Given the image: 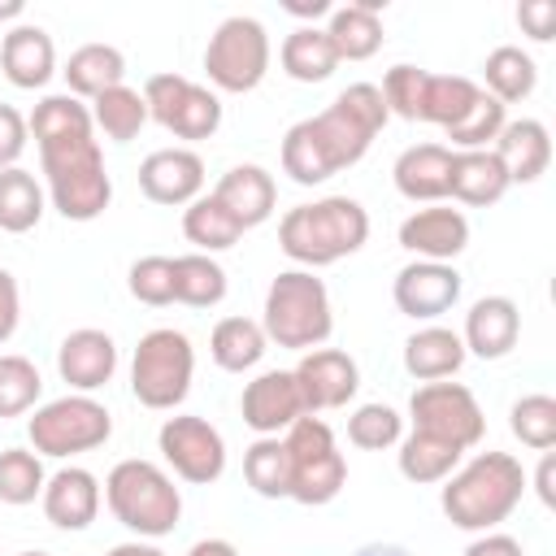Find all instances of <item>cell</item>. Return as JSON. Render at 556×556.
Masks as SVG:
<instances>
[{
    "instance_id": "obj_1",
    "label": "cell",
    "mask_w": 556,
    "mask_h": 556,
    "mask_svg": "<svg viewBox=\"0 0 556 556\" xmlns=\"http://www.w3.org/2000/svg\"><path fill=\"white\" fill-rule=\"evenodd\" d=\"M526 495V469L508 452H478L469 465L443 478V517L456 530H495Z\"/></svg>"
},
{
    "instance_id": "obj_2",
    "label": "cell",
    "mask_w": 556,
    "mask_h": 556,
    "mask_svg": "<svg viewBox=\"0 0 556 556\" xmlns=\"http://www.w3.org/2000/svg\"><path fill=\"white\" fill-rule=\"evenodd\" d=\"M365 239H369V213L352 195H326L300 204L278 222V248L304 269L334 265L361 252Z\"/></svg>"
},
{
    "instance_id": "obj_3",
    "label": "cell",
    "mask_w": 556,
    "mask_h": 556,
    "mask_svg": "<svg viewBox=\"0 0 556 556\" xmlns=\"http://www.w3.org/2000/svg\"><path fill=\"white\" fill-rule=\"evenodd\" d=\"M39 161H43V174H48L52 208L65 222H96L109 208L113 182H109V169H104L96 130L43 139L39 143Z\"/></svg>"
},
{
    "instance_id": "obj_4",
    "label": "cell",
    "mask_w": 556,
    "mask_h": 556,
    "mask_svg": "<svg viewBox=\"0 0 556 556\" xmlns=\"http://www.w3.org/2000/svg\"><path fill=\"white\" fill-rule=\"evenodd\" d=\"M265 339L291 352H313L330 339V291L313 269H282L265 291Z\"/></svg>"
},
{
    "instance_id": "obj_5",
    "label": "cell",
    "mask_w": 556,
    "mask_h": 556,
    "mask_svg": "<svg viewBox=\"0 0 556 556\" xmlns=\"http://www.w3.org/2000/svg\"><path fill=\"white\" fill-rule=\"evenodd\" d=\"M104 500L109 513L139 539H161L182 517V495L174 478L152 460H117L104 478Z\"/></svg>"
},
{
    "instance_id": "obj_6",
    "label": "cell",
    "mask_w": 556,
    "mask_h": 556,
    "mask_svg": "<svg viewBox=\"0 0 556 556\" xmlns=\"http://www.w3.org/2000/svg\"><path fill=\"white\" fill-rule=\"evenodd\" d=\"M387 117L391 113L382 104V91L374 83H352V87H343L334 96L330 109H321L317 117H308V126H313V135H317L330 169L339 174V169L356 165L369 152V143L378 139V130L387 126Z\"/></svg>"
},
{
    "instance_id": "obj_7",
    "label": "cell",
    "mask_w": 556,
    "mask_h": 556,
    "mask_svg": "<svg viewBox=\"0 0 556 556\" xmlns=\"http://www.w3.org/2000/svg\"><path fill=\"white\" fill-rule=\"evenodd\" d=\"M191 374H195V352H191V339L182 330H148L135 348V361H130V391L143 408H174L187 400L191 391Z\"/></svg>"
},
{
    "instance_id": "obj_8",
    "label": "cell",
    "mask_w": 556,
    "mask_h": 556,
    "mask_svg": "<svg viewBox=\"0 0 556 556\" xmlns=\"http://www.w3.org/2000/svg\"><path fill=\"white\" fill-rule=\"evenodd\" d=\"M282 443H287V460H291V495L287 500L317 508V504H330L348 486V460L334 447V434L321 417L291 421Z\"/></svg>"
},
{
    "instance_id": "obj_9",
    "label": "cell",
    "mask_w": 556,
    "mask_h": 556,
    "mask_svg": "<svg viewBox=\"0 0 556 556\" xmlns=\"http://www.w3.org/2000/svg\"><path fill=\"white\" fill-rule=\"evenodd\" d=\"M30 447L35 456H83L91 447H100L113 434V417L100 400L91 395H61L43 408H35V417L26 421Z\"/></svg>"
},
{
    "instance_id": "obj_10",
    "label": "cell",
    "mask_w": 556,
    "mask_h": 556,
    "mask_svg": "<svg viewBox=\"0 0 556 556\" xmlns=\"http://www.w3.org/2000/svg\"><path fill=\"white\" fill-rule=\"evenodd\" d=\"M269 70V35L256 17H226L208 48H204V74L217 91H230V96H243L252 87H261Z\"/></svg>"
},
{
    "instance_id": "obj_11",
    "label": "cell",
    "mask_w": 556,
    "mask_h": 556,
    "mask_svg": "<svg viewBox=\"0 0 556 556\" xmlns=\"http://www.w3.org/2000/svg\"><path fill=\"white\" fill-rule=\"evenodd\" d=\"M408 417H413V430L434 434V439H443L460 452L478 447L482 434H486L482 404L460 382H421L408 400Z\"/></svg>"
},
{
    "instance_id": "obj_12",
    "label": "cell",
    "mask_w": 556,
    "mask_h": 556,
    "mask_svg": "<svg viewBox=\"0 0 556 556\" xmlns=\"http://www.w3.org/2000/svg\"><path fill=\"white\" fill-rule=\"evenodd\" d=\"M143 104L148 117L178 139H213L222 126V100L182 74H152L143 83Z\"/></svg>"
},
{
    "instance_id": "obj_13",
    "label": "cell",
    "mask_w": 556,
    "mask_h": 556,
    "mask_svg": "<svg viewBox=\"0 0 556 556\" xmlns=\"http://www.w3.org/2000/svg\"><path fill=\"white\" fill-rule=\"evenodd\" d=\"M156 443H161L165 465H169L182 482L208 486V482H217L222 469H226V443H222L217 426H208L204 417H191V413L169 417V421L161 426Z\"/></svg>"
},
{
    "instance_id": "obj_14",
    "label": "cell",
    "mask_w": 556,
    "mask_h": 556,
    "mask_svg": "<svg viewBox=\"0 0 556 556\" xmlns=\"http://www.w3.org/2000/svg\"><path fill=\"white\" fill-rule=\"evenodd\" d=\"M295 378V391H300V404H304V417H317L326 408H343L356 387H361V369L348 352L339 348H313L300 356V365L291 369Z\"/></svg>"
},
{
    "instance_id": "obj_15",
    "label": "cell",
    "mask_w": 556,
    "mask_h": 556,
    "mask_svg": "<svg viewBox=\"0 0 556 556\" xmlns=\"http://www.w3.org/2000/svg\"><path fill=\"white\" fill-rule=\"evenodd\" d=\"M395 308L413 321H430V317H443L456 300H460V274L443 261H413L395 274Z\"/></svg>"
},
{
    "instance_id": "obj_16",
    "label": "cell",
    "mask_w": 556,
    "mask_h": 556,
    "mask_svg": "<svg viewBox=\"0 0 556 556\" xmlns=\"http://www.w3.org/2000/svg\"><path fill=\"white\" fill-rule=\"evenodd\" d=\"M239 413H243V426L256 430V434H282L291 421L304 417V404H300V391H295V378L291 369H265L256 374L243 395H239Z\"/></svg>"
},
{
    "instance_id": "obj_17",
    "label": "cell",
    "mask_w": 556,
    "mask_h": 556,
    "mask_svg": "<svg viewBox=\"0 0 556 556\" xmlns=\"http://www.w3.org/2000/svg\"><path fill=\"white\" fill-rule=\"evenodd\" d=\"M139 187L152 204H191L204 187V161L191 148H161L143 156L139 165Z\"/></svg>"
},
{
    "instance_id": "obj_18",
    "label": "cell",
    "mask_w": 556,
    "mask_h": 556,
    "mask_svg": "<svg viewBox=\"0 0 556 556\" xmlns=\"http://www.w3.org/2000/svg\"><path fill=\"white\" fill-rule=\"evenodd\" d=\"M400 248L417 261H452L469 248V222L460 208H417L400 222Z\"/></svg>"
},
{
    "instance_id": "obj_19",
    "label": "cell",
    "mask_w": 556,
    "mask_h": 556,
    "mask_svg": "<svg viewBox=\"0 0 556 556\" xmlns=\"http://www.w3.org/2000/svg\"><path fill=\"white\" fill-rule=\"evenodd\" d=\"M39 500H43V517L56 530H87L96 521V513H100V482H96L91 469L65 465L43 482Z\"/></svg>"
},
{
    "instance_id": "obj_20",
    "label": "cell",
    "mask_w": 556,
    "mask_h": 556,
    "mask_svg": "<svg viewBox=\"0 0 556 556\" xmlns=\"http://www.w3.org/2000/svg\"><path fill=\"white\" fill-rule=\"evenodd\" d=\"M517 334H521V313L508 295H482L469 313H465V352L482 356V361H500L517 348Z\"/></svg>"
},
{
    "instance_id": "obj_21",
    "label": "cell",
    "mask_w": 556,
    "mask_h": 556,
    "mask_svg": "<svg viewBox=\"0 0 556 556\" xmlns=\"http://www.w3.org/2000/svg\"><path fill=\"white\" fill-rule=\"evenodd\" d=\"M56 369H61V378L74 391L87 395V391H96V387H104L113 378V369H117V343L104 330H91V326L87 330H74L56 348Z\"/></svg>"
},
{
    "instance_id": "obj_22",
    "label": "cell",
    "mask_w": 556,
    "mask_h": 556,
    "mask_svg": "<svg viewBox=\"0 0 556 556\" xmlns=\"http://www.w3.org/2000/svg\"><path fill=\"white\" fill-rule=\"evenodd\" d=\"M0 70L13 87L22 91H35L43 87L52 74H56V48H52V35L43 26H13L4 39H0Z\"/></svg>"
},
{
    "instance_id": "obj_23",
    "label": "cell",
    "mask_w": 556,
    "mask_h": 556,
    "mask_svg": "<svg viewBox=\"0 0 556 556\" xmlns=\"http://www.w3.org/2000/svg\"><path fill=\"white\" fill-rule=\"evenodd\" d=\"M491 152L500 156L508 182H534L547 174L552 165V135L543 122L534 117H517V122H504V130L495 135Z\"/></svg>"
},
{
    "instance_id": "obj_24",
    "label": "cell",
    "mask_w": 556,
    "mask_h": 556,
    "mask_svg": "<svg viewBox=\"0 0 556 556\" xmlns=\"http://www.w3.org/2000/svg\"><path fill=\"white\" fill-rule=\"evenodd\" d=\"M395 191L413 204H434L447 195V178H452V148L443 143H413L395 156L391 165Z\"/></svg>"
},
{
    "instance_id": "obj_25",
    "label": "cell",
    "mask_w": 556,
    "mask_h": 556,
    "mask_svg": "<svg viewBox=\"0 0 556 556\" xmlns=\"http://www.w3.org/2000/svg\"><path fill=\"white\" fill-rule=\"evenodd\" d=\"M213 200H222V208H230V217L243 230H252V226L269 222V213L278 204V187H274L269 169H261V165H235V169L222 174Z\"/></svg>"
},
{
    "instance_id": "obj_26",
    "label": "cell",
    "mask_w": 556,
    "mask_h": 556,
    "mask_svg": "<svg viewBox=\"0 0 556 556\" xmlns=\"http://www.w3.org/2000/svg\"><path fill=\"white\" fill-rule=\"evenodd\" d=\"M378 9H387V0H352L343 9H330L326 39H330L339 61H369L382 48V17H378Z\"/></svg>"
},
{
    "instance_id": "obj_27",
    "label": "cell",
    "mask_w": 556,
    "mask_h": 556,
    "mask_svg": "<svg viewBox=\"0 0 556 556\" xmlns=\"http://www.w3.org/2000/svg\"><path fill=\"white\" fill-rule=\"evenodd\" d=\"M508 174L500 165V156L491 148L482 152H452V178H447V195L469 204V208H486L508 191Z\"/></svg>"
},
{
    "instance_id": "obj_28",
    "label": "cell",
    "mask_w": 556,
    "mask_h": 556,
    "mask_svg": "<svg viewBox=\"0 0 556 556\" xmlns=\"http://www.w3.org/2000/svg\"><path fill=\"white\" fill-rule=\"evenodd\" d=\"M465 365V343L447 326H426L404 343V369L417 382H443Z\"/></svg>"
},
{
    "instance_id": "obj_29",
    "label": "cell",
    "mask_w": 556,
    "mask_h": 556,
    "mask_svg": "<svg viewBox=\"0 0 556 556\" xmlns=\"http://www.w3.org/2000/svg\"><path fill=\"white\" fill-rule=\"evenodd\" d=\"M61 74H65L74 100H96V96H104L109 87H122V78H126V56H122L113 43H83V48L70 52V61H65Z\"/></svg>"
},
{
    "instance_id": "obj_30",
    "label": "cell",
    "mask_w": 556,
    "mask_h": 556,
    "mask_svg": "<svg viewBox=\"0 0 556 556\" xmlns=\"http://www.w3.org/2000/svg\"><path fill=\"white\" fill-rule=\"evenodd\" d=\"M265 348H269V339H265L261 321H252V317H222L208 334V352H213L217 369H226V374L252 369L265 356Z\"/></svg>"
},
{
    "instance_id": "obj_31",
    "label": "cell",
    "mask_w": 556,
    "mask_h": 556,
    "mask_svg": "<svg viewBox=\"0 0 556 556\" xmlns=\"http://www.w3.org/2000/svg\"><path fill=\"white\" fill-rule=\"evenodd\" d=\"M282 70L295 83H326L339 70V56L321 26H295L282 39Z\"/></svg>"
},
{
    "instance_id": "obj_32",
    "label": "cell",
    "mask_w": 556,
    "mask_h": 556,
    "mask_svg": "<svg viewBox=\"0 0 556 556\" xmlns=\"http://www.w3.org/2000/svg\"><path fill=\"white\" fill-rule=\"evenodd\" d=\"M482 78H486V96H495L500 104H517V100H526V96L534 91L539 65H534L530 52L504 43V48H495V52L482 61Z\"/></svg>"
},
{
    "instance_id": "obj_33",
    "label": "cell",
    "mask_w": 556,
    "mask_h": 556,
    "mask_svg": "<svg viewBox=\"0 0 556 556\" xmlns=\"http://www.w3.org/2000/svg\"><path fill=\"white\" fill-rule=\"evenodd\" d=\"M39 217H43V187L35 182V174H26L22 165L0 169V230L26 235L39 226Z\"/></svg>"
},
{
    "instance_id": "obj_34",
    "label": "cell",
    "mask_w": 556,
    "mask_h": 556,
    "mask_svg": "<svg viewBox=\"0 0 556 556\" xmlns=\"http://www.w3.org/2000/svg\"><path fill=\"white\" fill-rule=\"evenodd\" d=\"M182 235L208 256V252H226L243 239V226L230 217V208H222V200L213 195H195L182 213Z\"/></svg>"
},
{
    "instance_id": "obj_35",
    "label": "cell",
    "mask_w": 556,
    "mask_h": 556,
    "mask_svg": "<svg viewBox=\"0 0 556 556\" xmlns=\"http://www.w3.org/2000/svg\"><path fill=\"white\" fill-rule=\"evenodd\" d=\"M174 300L191 304V308H213L226 300V269L204 256V252H187L174 256Z\"/></svg>"
},
{
    "instance_id": "obj_36",
    "label": "cell",
    "mask_w": 556,
    "mask_h": 556,
    "mask_svg": "<svg viewBox=\"0 0 556 556\" xmlns=\"http://www.w3.org/2000/svg\"><path fill=\"white\" fill-rule=\"evenodd\" d=\"M243 478L256 495L265 500H287L291 495V460H287V443L278 434H261L248 452H243Z\"/></svg>"
},
{
    "instance_id": "obj_37",
    "label": "cell",
    "mask_w": 556,
    "mask_h": 556,
    "mask_svg": "<svg viewBox=\"0 0 556 556\" xmlns=\"http://www.w3.org/2000/svg\"><path fill=\"white\" fill-rule=\"evenodd\" d=\"M148 122V104H143V91L135 87H109L104 96L91 100V126L104 130V139L113 143H130Z\"/></svg>"
},
{
    "instance_id": "obj_38",
    "label": "cell",
    "mask_w": 556,
    "mask_h": 556,
    "mask_svg": "<svg viewBox=\"0 0 556 556\" xmlns=\"http://www.w3.org/2000/svg\"><path fill=\"white\" fill-rule=\"evenodd\" d=\"M460 465V447L413 430L408 439H400V473L408 482H443L452 469Z\"/></svg>"
},
{
    "instance_id": "obj_39",
    "label": "cell",
    "mask_w": 556,
    "mask_h": 556,
    "mask_svg": "<svg viewBox=\"0 0 556 556\" xmlns=\"http://www.w3.org/2000/svg\"><path fill=\"white\" fill-rule=\"evenodd\" d=\"M478 83L465 78V74H430L426 78V100H421V122H434V126H452L469 113V104L478 100Z\"/></svg>"
},
{
    "instance_id": "obj_40",
    "label": "cell",
    "mask_w": 556,
    "mask_h": 556,
    "mask_svg": "<svg viewBox=\"0 0 556 556\" xmlns=\"http://www.w3.org/2000/svg\"><path fill=\"white\" fill-rule=\"evenodd\" d=\"M26 130L35 135V143H43V139H61V135H87L96 126H91V109L83 100H74V96H43L35 104V113L26 117Z\"/></svg>"
},
{
    "instance_id": "obj_41",
    "label": "cell",
    "mask_w": 556,
    "mask_h": 556,
    "mask_svg": "<svg viewBox=\"0 0 556 556\" xmlns=\"http://www.w3.org/2000/svg\"><path fill=\"white\" fill-rule=\"evenodd\" d=\"M282 174H291V182H300V187H317V182H326L334 174L326 152H321V143H317V135H313V126H308V117L295 122L287 130V139H282Z\"/></svg>"
},
{
    "instance_id": "obj_42",
    "label": "cell",
    "mask_w": 556,
    "mask_h": 556,
    "mask_svg": "<svg viewBox=\"0 0 556 556\" xmlns=\"http://www.w3.org/2000/svg\"><path fill=\"white\" fill-rule=\"evenodd\" d=\"M504 122H508V117H504V104H500L495 96L478 91V100L469 104V113L447 126V139H452L456 152H482V148L495 143V135L504 130Z\"/></svg>"
},
{
    "instance_id": "obj_43",
    "label": "cell",
    "mask_w": 556,
    "mask_h": 556,
    "mask_svg": "<svg viewBox=\"0 0 556 556\" xmlns=\"http://www.w3.org/2000/svg\"><path fill=\"white\" fill-rule=\"evenodd\" d=\"M508 430L517 443H526L534 452H552L556 447V400L552 395H521L508 413Z\"/></svg>"
},
{
    "instance_id": "obj_44",
    "label": "cell",
    "mask_w": 556,
    "mask_h": 556,
    "mask_svg": "<svg viewBox=\"0 0 556 556\" xmlns=\"http://www.w3.org/2000/svg\"><path fill=\"white\" fill-rule=\"evenodd\" d=\"M404 439V417L391 404H361L348 417V443L365 447V452H382L395 447Z\"/></svg>"
},
{
    "instance_id": "obj_45",
    "label": "cell",
    "mask_w": 556,
    "mask_h": 556,
    "mask_svg": "<svg viewBox=\"0 0 556 556\" xmlns=\"http://www.w3.org/2000/svg\"><path fill=\"white\" fill-rule=\"evenodd\" d=\"M43 460L26 447H4L0 452V500L4 504H30L43 495Z\"/></svg>"
},
{
    "instance_id": "obj_46",
    "label": "cell",
    "mask_w": 556,
    "mask_h": 556,
    "mask_svg": "<svg viewBox=\"0 0 556 556\" xmlns=\"http://www.w3.org/2000/svg\"><path fill=\"white\" fill-rule=\"evenodd\" d=\"M43 391V378L35 369V361L26 356H0V417H22L35 408Z\"/></svg>"
},
{
    "instance_id": "obj_47",
    "label": "cell",
    "mask_w": 556,
    "mask_h": 556,
    "mask_svg": "<svg viewBox=\"0 0 556 556\" xmlns=\"http://www.w3.org/2000/svg\"><path fill=\"white\" fill-rule=\"evenodd\" d=\"M426 78H430V70H421V65H391L387 78H382V87H378L387 113H395V117H404V122H421Z\"/></svg>"
},
{
    "instance_id": "obj_48",
    "label": "cell",
    "mask_w": 556,
    "mask_h": 556,
    "mask_svg": "<svg viewBox=\"0 0 556 556\" xmlns=\"http://www.w3.org/2000/svg\"><path fill=\"white\" fill-rule=\"evenodd\" d=\"M126 287H130V295L139 304H152V308L174 304V261L169 256H139L130 265Z\"/></svg>"
},
{
    "instance_id": "obj_49",
    "label": "cell",
    "mask_w": 556,
    "mask_h": 556,
    "mask_svg": "<svg viewBox=\"0 0 556 556\" xmlns=\"http://www.w3.org/2000/svg\"><path fill=\"white\" fill-rule=\"evenodd\" d=\"M26 117L13 104H0V169H13L17 156L26 152Z\"/></svg>"
},
{
    "instance_id": "obj_50",
    "label": "cell",
    "mask_w": 556,
    "mask_h": 556,
    "mask_svg": "<svg viewBox=\"0 0 556 556\" xmlns=\"http://www.w3.org/2000/svg\"><path fill=\"white\" fill-rule=\"evenodd\" d=\"M517 22H521V30H526L534 43H547V39L556 35V4H552V0H526V4L517 9Z\"/></svg>"
},
{
    "instance_id": "obj_51",
    "label": "cell",
    "mask_w": 556,
    "mask_h": 556,
    "mask_svg": "<svg viewBox=\"0 0 556 556\" xmlns=\"http://www.w3.org/2000/svg\"><path fill=\"white\" fill-rule=\"evenodd\" d=\"M17 317H22V295H17V278L9 269H0V343L13 339L17 330Z\"/></svg>"
},
{
    "instance_id": "obj_52",
    "label": "cell",
    "mask_w": 556,
    "mask_h": 556,
    "mask_svg": "<svg viewBox=\"0 0 556 556\" xmlns=\"http://www.w3.org/2000/svg\"><path fill=\"white\" fill-rule=\"evenodd\" d=\"M465 556H526L513 534H482L465 547Z\"/></svg>"
},
{
    "instance_id": "obj_53",
    "label": "cell",
    "mask_w": 556,
    "mask_h": 556,
    "mask_svg": "<svg viewBox=\"0 0 556 556\" xmlns=\"http://www.w3.org/2000/svg\"><path fill=\"white\" fill-rule=\"evenodd\" d=\"M552 478H556V456L552 452H543V460H539V473H534V491H539V500L552 508L556 504V491H552Z\"/></svg>"
},
{
    "instance_id": "obj_54",
    "label": "cell",
    "mask_w": 556,
    "mask_h": 556,
    "mask_svg": "<svg viewBox=\"0 0 556 556\" xmlns=\"http://www.w3.org/2000/svg\"><path fill=\"white\" fill-rule=\"evenodd\" d=\"M187 556H239V547H235V543H226V539H200Z\"/></svg>"
},
{
    "instance_id": "obj_55",
    "label": "cell",
    "mask_w": 556,
    "mask_h": 556,
    "mask_svg": "<svg viewBox=\"0 0 556 556\" xmlns=\"http://www.w3.org/2000/svg\"><path fill=\"white\" fill-rule=\"evenodd\" d=\"M104 556H165V552L152 547V543H117V547H109Z\"/></svg>"
},
{
    "instance_id": "obj_56",
    "label": "cell",
    "mask_w": 556,
    "mask_h": 556,
    "mask_svg": "<svg viewBox=\"0 0 556 556\" xmlns=\"http://www.w3.org/2000/svg\"><path fill=\"white\" fill-rule=\"evenodd\" d=\"M352 556H413V552L400 547V543H365V547H356Z\"/></svg>"
},
{
    "instance_id": "obj_57",
    "label": "cell",
    "mask_w": 556,
    "mask_h": 556,
    "mask_svg": "<svg viewBox=\"0 0 556 556\" xmlns=\"http://www.w3.org/2000/svg\"><path fill=\"white\" fill-rule=\"evenodd\" d=\"M287 13H295V17H321V13H330V4H326V0H313V4L287 0Z\"/></svg>"
},
{
    "instance_id": "obj_58",
    "label": "cell",
    "mask_w": 556,
    "mask_h": 556,
    "mask_svg": "<svg viewBox=\"0 0 556 556\" xmlns=\"http://www.w3.org/2000/svg\"><path fill=\"white\" fill-rule=\"evenodd\" d=\"M22 0H0V22H9V17H22Z\"/></svg>"
},
{
    "instance_id": "obj_59",
    "label": "cell",
    "mask_w": 556,
    "mask_h": 556,
    "mask_svg": "<svg viewBox=\"0 0 556 556\" xmlns=\"http://www.w3.org/2000/svg\"><path fill=\"white\" fill-rule=\"evenodd\" d=\"M17 556H52V552H17Z\"/></svg>"
}]
</instances>
